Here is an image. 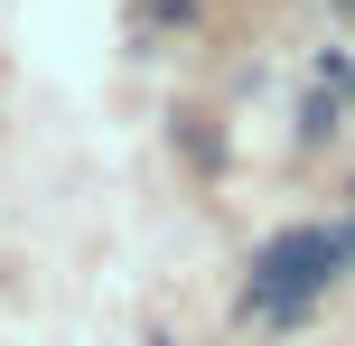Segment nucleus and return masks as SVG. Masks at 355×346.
Returning a JSON list of instances; mask_svg holds the SVG:
<instances>
[{
	"mask_svg": "<svg viewBox=\"0 0 355 346\" xmlns=\"http://www.w3.org/2000/svg\"><path fill=\"white\" fill-rule=\"evenodd\" d=\"M346 262H355V234H327V225H300V234L262 243V262H252V309H262V318L309 309V300H318V281L346 272Z\"/></svg>",
	"mask_w": 355,
	"mask_h": 346,
	"instance_id": "f257e3e1",
	"label": "nucleus"
}]
</instances>
